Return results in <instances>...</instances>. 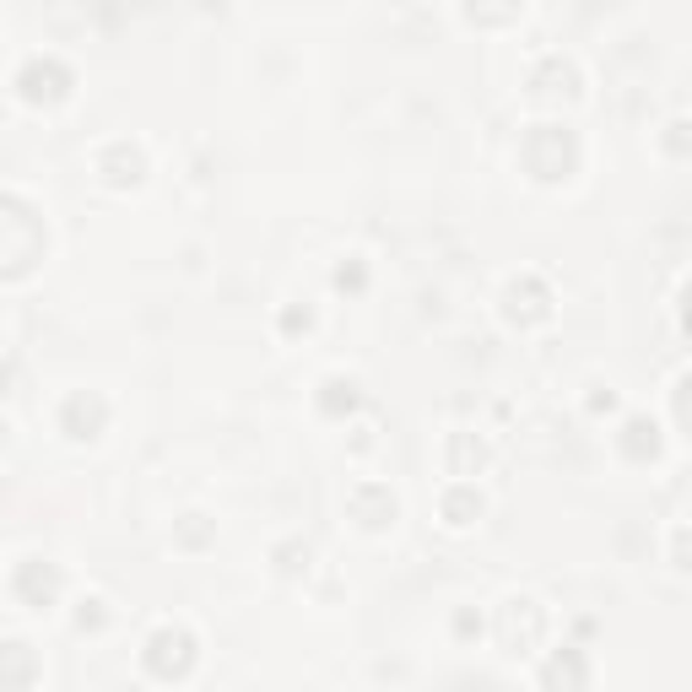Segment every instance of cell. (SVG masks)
<instances>
[{"label":"cell","instance_id":"6da1fadb","mask_svg":"<svg viewBox=\"0 0 692 692\" xmlns=\"http://www.w3.org/2000/svg\"><path fill=\"white\" fill-rule=\"evenodd\" d=\"M43 217L22 195H0V277H28L43 260Z\"/></svg>","mask_w":692,"mask_h":692},{"label":"cell","instance_id":"7a4b0ae2","mask_svg":"<svg viewBox=\"0 0 692 692\" xmlns=\"http://www.w3.org/2000/svg\"><path fill=\"white\" fill-rule=\"evenodd\" d=\"M525 168L541 184H558L579 168V141H573L569 124H530L525 136Z\"/></svg>","mask_w":692,"mask_h":692},{"label":"cell","instance_id":"3957f363","mask_svg":"<svg viewBox=\"0 0 692 692\" xmlns=\"http://www.w3.org/2000/svg\"><path fill=\"white\" fill-rule=\"evenodd\" d=\"M71 66L60 60V54H33L22 71H17V87H22V98L28 103H54V98H66L71 92Z\"/></svg>","mask_w":692,"mask_h":692},{"label":"cell","instance_id":"277c9868","mask_svg":"<svg viewBox=\"0 0 692 692\" xmlns=\"http://www.w3.org/2000/svg\"><path fill=\"white\" fill-rule=\"evenodd\" d=\"M190 665H195V639H190L184 628H158L152 644H147V671L173 682V676H184Z\"/></svg>","mask_w":692,"mask_h":692},{"label":"cell","instance_id":"5b68a950","mask_svg":"<svg viewBox=\"0 0 692 692\" xmlns=\"http://www.w3.org/2000/svg\"><path fill=\"white\" fill-rule=\"evenodd\" d=\"M541 633H546V616L535 601H509V606L498 611V639H503V650L525 654L541 644Z\"/></svg>","mask_w":692,"mask_h":692},{"label":"cell","instance_id":"8992f818","mask_svg":"<svg viewBox=\"0 0 692 692\" xmlns=\"http://www.w3.org/2000/svg\"><path fill=\"white\" fill-rule=\"evenodd\" d=\"M103 422H109V407H103V395H71L66 411H60V428L71 433V439H98L103 433Z\"/></svg>","mask_w":692,"mask_h":692},{"label":"cell","instance_id":"52a82bcc","mask_svg":"<svg viewBox=\"0 0 692 692\" xmlns=\"http://www.w3.org/2000/svg\"><path fill=\"white\" fill-rule=\"evenodd\" d=\"M584 682H590V665H584L579 650H558L541 665V688L546 692H584Z\"/></svg>","mask_w":692,"mask_h":692},{"label":"cell","instance_id":"ba28073f","mask_svg":"<svg viewBox=\"0 0 692 692\" xmlns=\"http://www.w3.org/2000/svg\"><path fill=\"white\" fill-rule=\"evenodd\" d=\"M552 314V298H546V287L535 282V277H520V282L509 287V320L514 325H541Z\"/></svg>","mask_w":692,"mask_h":692},{"label":"cell","instance_id":"9c48e42d","mask_svg":"<svg viewBox=\"0 0 692 692\" xmlns=\"http://www.w3.org/2000/svg\"><path fill=\"white\" fill-rule=\"evenodd\" d=\"M60 584H66V579H60L54 563H39V558H33V563L17 569V595H22L28 606H49V601L60 595Z\"/></svg>","mask_w":692,"mask_h":692},{"label":"cell","instance_id":"30bf717a","mask_svg":"<svg viewBox=\"0 0 692 692\" xmlns=\"http://www.w3.org/2000/svg\"><path fill=\"white\" fill-rule=\"evenodd\" d=\"M98 173H103L109 184H136V179L147 173V158H141V147H130V141H114V147H103V158H98Z\"/></svg>","mask_w":692,"mask_h":692},{"label":"cell","instance_id":"8fae6325","mask_svg":"<svg viewBox=\"0 0 692 692\" xmlns=\"http://www.w3.org/2000/svg\"><path fill=\"white\" fill-rule=\"evenodd\" d=\"M352 520H363L368 530L390 525V520H395V498H390V488L368 482V488H358V492H352Z\"/></svg>","mask_w":692,"mask_h":692},{"label":"cell","instance_id":"7c38bea8","mask_svg":"<svg viewBox=\"0 0 692 692\" xmlns=\"http://www.w3.org/2000/svg\"><path fill=\"white\" fill-rule=\"evenodd\" d=\"M33 671H39V660H33V650H28L22 639L0 644V688H28Z\"/></svg>","mask_w":692,"mask_h":692},{"label":"cell","instance_id":"4fadbf2b","mask_svg":"<svg viewBox=\"0 0 692 692\" xmlns=\"http://www.w3.org/2000/svg\"><path fill=\"white\" fill-rule=\"evenodd\" d=\"M530 82L541 87V92H579V71H573V60H563V54H546L530 71Z\"/></svg>","mask_w":692,"mask_h":692},{"label":"cell","instance_id":"5bb4252c","mask_svg":"<svg viewBox=\"0 0 692 692\" xmlns=\"http://www.w3.org/2000/svg\"><path fill=\"white\" fill-rule=\"evenodd\" d=\"M482 460H488L482 439H471V433H454V439H449V471H454V477H477Z\"/></svg>","mask_w":692,"mask_h":692},{"label":"cell","instance_id":"9a60e30c","mask_svg":"<svg viewBox=\"0 0 692 692\" xmlns=\"http://www.w3.org/2000/svg\"><path fill=\"white\" fill-rule=\"evenodd\" d=\"M477 514H482V492H477V488H465V482H460V488L444 492V520H449V525H471Z\"/></svg>","mask_w":692,"mask_h":692},{"label":"cell","instance_id":"2e32d148","mask_svg":"<svg viewBox=\"0 0 692 692\" xmlns=\"http://www.w3.org/2000/svg\"><path fill=\"white\" fill-rule=\"evenodd\" d=\"M622 449H628L633 460H650L654 449H660V428H654L650 417H633V422L622 428Z\"/></svg>","mask_w":692,"mask_h":692},{"label":"cell","instance_id":"e0dca14e","mask_svg":"<svg viewBox=\"0 0 692 692\" xmlns=\"http://www.w3.org/2000/svg\"><path fill=\"white\" fill-rule=\"evenodd\" d=\"M358 407V384L352 379H325V395H320V411L325 417H341V411Z\"/></svg>","mask_w":692,"mask_h":692},{"label":"cell","instance_id":"ac0fdd59","mask_svg":"<svg viewBox=\"0 0 692 692\" xmlns=\"http://www.w3.org/2000/svg\"><path fill=\"white\" fill-rule=\"evenodd\" d=\"M103 622V601H82V611H77V628H98Z\"/></svg>","mask_w":692,"mask_h":692},{"label":"cell","instance_id":"d6986e66","mask_svg":"<svg viewBox=\"0 0 692 692\" xmlns=\"http://www.w3.org/2000/svg\"><path fill=\"white\" fill-rule=\"evenodd\" d=\"M205 535H211V525H205V514H190V525H184V541H190V546H201Z\"/></svg>","mask_w":692,"mask_h":692},{"label":"cell","instance_id":"ffe728a7","mask_svg":"<svg viewBox=\"0 0 692 692\" xmlns=\"http://www.w3.org/2000/svg\"><path fill=\"white\" fill-rule=\"evenodd\" d=\"M335 287H352V292H358V287H363V265H341V271H335Z\"/></svg>","mask_w":692,"mask_h":692},{"label":"cell","instance_id":"44dd1931","mask_svg":"<svg viewBox=\"0 0 692 692\" xmlns=\"http://www.w3.org/2000/svg\"><path fill=\"white\" fill-rule=\"evenodd\" d=\"M454 628H460V633L471 639V633H482V616H471V611H460V616H454Z\"/></svg>","mask_w":692,"mask_h":692},{"label":"cell","instance_id":"7402d4cb","mask_svg":"<svg viewBox=\"0 0 692 692\" xmlns=\"http://www.w3.org/2000/svg\"><path fill=\"white\" fill-rule=\"evenodd\" d=\"M282 325H287V330H309V314H303V309H287Z\"/></svg>","mask_w":692,"mask_h":692},{"label":"cell","instance_id":"603a6c76","mask_svg":"<svg viewBox=\"0 0 692 692\" xmlns=\"http://www.w3.org/2000/svg\"><path fill=\"white\" fill-rule=\"evenodd\" d=\"M0 449H6V422H0Z\"/></svg>","mask_w":692,"mask_h":692}]
</instances>
